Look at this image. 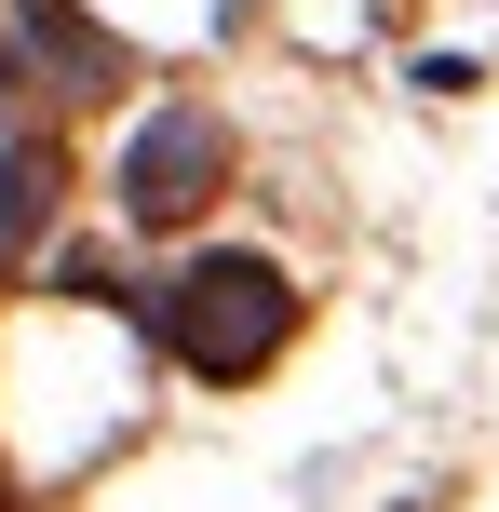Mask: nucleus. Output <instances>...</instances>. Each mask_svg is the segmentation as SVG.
<instances>
[{"label":"nucleus","instance_id":"1","mask_svg":"<svg viewBox=\"0 0 499 512\" xmlns=\"http://www.w3.org/2000/svg\"><path fill=\"white\" fill-rule=\"evenodd\" d=\"M149 337L203 391H230V378H257V364L297 337V283L270 270V256H189V270L149 297Z\"/></svg>","mask_w":499,"mask_h":512},{"label":"nucleus","instance_id":"2","mask_svg":"<svg viewBox=\"0 0 499 512\" xmlns=\"http://www.w3.org/2000/svg\"><path fill=\"white\" fill-rule=\"evenodd\" d=\"M216 189H230V122L216 108H149V122L122 135V216L135 230H176V216H203Z\"/></svg>","mask_w":499,"mask_h":512},{"label":"nucleus","instance_id":"3","mask_svg":"<svg viewBox=\"0 0 499 512\" xmlns=\"http://www.w3.org/2000/svg\"><path fill=\"white\" fill-rule=\"evenodd\" d=\"M27 68H54V95H122V41H108L81 0H14Z\"/></svg>","mask_w":499,"mask_h":512},{"label":"nucleus","instance_id":"4","mask_svg":"<svg viewBox=\"0 0 499 512\" xmlns=\"http://www.w3.org/2000/svg\"><path fill=\"white\" fill-rule=\"evenodd\" d=\"M41 203H54V162H41V149H0V256L41 230Z\"/></svg>","mask_w":499,"mask_h":512}]
</instances>
